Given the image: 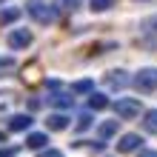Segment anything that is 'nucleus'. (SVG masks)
Returning <instances> with one entry per match:
<instances>
[{
  "instance_id": "obj_1",
  "label": "nucleus",
  "mask_w": 157,
  "mask_h": 157,
  "mask_svg": "<svg viewBox=\"0 0 157 157\" xmlns=\"http://www.w3.org/2000/svg\"><path fill=\"white\" fill-rule=\"evenodd\" d=\"M26 12L32 14V20H37L40 26H52L54 20L60 17V9L52 6V3H40V0H32L29 6H26Z\"/></svg>"
},
{
  "instance_id": "obj_2",
  "label": "nucleus",
  "mask_w": 157,
  "mask_h": 157,
  "mask_svg": "<svg viewBox=\"0 0 157 157\" xmlns=\"http://www.w3.org/2000/svg\"><path fill=\"white\" fill-rule=\"evenodd\" d=\"M132 86L137 91H143V94H151V91H157V69H140L137 75L132 77Z\"/></svg>"
},
{
  "instance_id": "obj_3",
  "label": "nucleus",
  "mask_w": 157,
  "mask_h": 157,
  "mask_svg": "<svg viewBox=\"0 0 157 157\" xmlns=\"http://www.w3.org/2000/svg\"><path fill=\"white\" fill-rule=\"evenodd\" d=\"M103 86H106V91H120V89H126V86H128V71H123V69L106 71V75H103Z\"/></svg>"
},
{
  "instance_id": "obj_4",
  "label": "nucleus",
  "mask_w": 157,
  "mask_h": 157,
  "mask_svg": "<svg viewBox=\"0 0 157 157\" xmlns=\"http://www.w3.org/2000/svg\"><path fill=\"white\" fill-rule=\"evenodd\" d=\"M114 112H117L120 117H128V120H132V117H140V114H143V106L137 103V100L123 97V100H117V103H114Z\"/></svg>"
},
{
  "instance_id": "obj_5",
  "label": "nucleus",
  "mask_w": 157,
  "mask_h": 157,
  "mask_svg": "<svg viewBox=\"0 0 157 157\" xmlns=\"http://www.w3.org/2000/svg\"><path fill=\"white\" fill-rule=\"evenodd\" d=\"M9 46L12 49H29L32 46V32L29 29H14V32H9Z\"/></svg>"
},
{
  "instance_id": "obj_6",
  "label": "nucleus",
  "mask_w": 157,
  "mask_h": 157,
  "mask_svg": "<svg viewBox=\"0 0 157 157\" xmlns=\"http://www.w3.org/2000/svg\"><path fill=\"white\" fill-rule=\"evenodd\" d=\"M140 146H143V137L140 134H123L117 140V151L120 154H128V151H137Z\"/></svg>"
},
{
  "instance_id": "obj_7",
  "label": "nucleus",
  "mask_w": 157,
  "mask_h": 157,
  "mask_svg": "<svg viewBox=\"0 0 157 157\" xmlns=\"http://www.w3.org/2000/svg\"><path fill=\"white\" fill-rule=\"evenodd\" d=\"M46 126H49L52 132H66V128L71 126V120L63 114V112H54L52 117H46Z\"/></svg>"
},
{
  "instance_id": "obj_8",
  "label": "nucleus",
  "mask_w": 157,
  "mask_h": 157,
  "mask_svg": "<svg viewBox=\"0 0 157 157\" xmlns=\"http://www.w3.org/2000/svg\"><path fill=\"white\" fill-rule=\"evenodd\" d=\"M26 146H29V149H46V146H49V134L46 132H29V137H26Z\"/></svg>"
},
{
  "instance_id": "obj_9",
  "label": "nucleus",
  "mask_w": 157,
  "mask_h": 157,
  "mask_svg": "<svg viewBox=\"0 0 157 157\" xmlns=\"http://www.w3.org/2000/svg\"><path fill=\"white\" fill-rule=\"evenodd\" d=\"M9 128H12V132H29V128H32V117H29V114H14V117H9Z\"/></svg>"
},
{
  "instance_id": "obj_10",
  "label": "nucleus",
  "mask_w": 157,
  "mask_h": 157,
  "mask_svg": "<svg viewBox=\"0 0 157 157\" xmlns=\"http://www.w3.org/2000/svg\"><path fill=\"white\" fill-rule=\"evenodd\" d=\"M109 106V97L100 94V91H89V109L91 112H97V109H106Z\"/></svg>"
},
{
  "instance_id": "obj_11",
  "label": "nucleus",
  "mask_w": 157,
  "mask_h": 157,
  "mask_svg": "<svg viewBox=\"0 0 157 157\" xmlns=\"http://www.w3.org/2000/svg\"><path fill=\"white\" fill-rule=\"evenodd\" d=\"M97 134L103 137V140L114 137V134H117V120H106V123H100V126H97Z\"/></svg>"
},
{
  "instance_id": "obj_12",
  "label": "nucleus",
  "mask_w": 157,
  "mask_h": 157,
  "mask_svg": "<svg viewBox=\"0 0 157 157\" xmlns=\"http://www.w3.org/2000/svg\"><path fill=\"white\" fill-rule=\"evenodd\" d=\"M49 103H52L54 109H63V112H66V109H71V103H75V100H71L69 94H60V91H57V94L49 97Z\"/></svg>"
},
{
  "instance_id": "obj_13",
  "label": "nucleus",
  "mask_w": 157,
  "mask_h": 157,
  "mask_svg": "<svg viewBox=\"0 0 157 157\" xmlns=\"http://www.w3.org/2000/svg\"><path fill=\"white\" fill-rule=\"evenodd\" d=\"M12 106H14V91L0 89V114H3V112H12Z\"/></svg>"
},
{
  "instance_id": "obj_14",
  "label": "nucleus",
  "mask_w": 157,
  "mask_h": 157,
  "mask_svg": "<svg viewBox=\"0 0 157 157\" xmlns=\"http://www.w3.org/2000/svg\"><path fill=\"white\" fill-rule=\"evenodd\" d=\"M143 128H146V134H157V109L146 112V117H143Z\"/></svg>"
},
{
  "instance_id": "obj_15",
  "label": "nucleus",
  "mask_w": 157,
  "mask_h": 157,
  "mask_svg": "<svg viewBox=\"0 0 157 157\" xmlns=\"http://www.w3.org/2000/svg\"><path fill=\"white\" fill-rule=\"evenodd\" d=\"M91 89H94V83H91L89 77H83V80H75V83H71V91H77V94H89Z\"/></svg>"
},
{
  "instance_id": "obj_16",
  "label": "nucleus",
  "mask_w": 157,
  "mask_h": 157,
  "mask_svg": "<svg viewBox=\"0 0 157 157\" xmlns=\"http://www.w3.org/2000/svg\"><path fill=\"white\" fill-rule=\"evenodd\" d=\"M20 20V9H6V12H0V23L9 26V23H17Z\"/></svg>"
},
{
  "instance_id": "obj_17",
  "label": "nucleus",
  "mask_w": 157,
  "mask_h": 157,
  "mask_svg": "<svg viewBox=\"0 0 157 157\" xmlns=\"http://www.w3.org/2000/svg\"><path fill=\"white\" fill-rule=\"evenodd\" d=\"M89 9L91 12H109V9H112V0H89Z\"/></svg>"
},
{
  "instance_id": "obj_18",
  "label": "nucleus",
  "mask_w": 157,
  "mask_h": 157,
  "mask_svg": "<svg viewBox=\"0 0 157 157\" xmlns=\"http://www.w3.org/2000/svg\"><path fill=\"white\" fill-rule=\"evenodd\" d=\"M57 9H60V12H77V9L83 6V0H57Z\"/></svg>"
},
{
  "instance_id": "obj_19",
  "label": "nucleus",
  "mask_w": 157,
  "mask_h": 157,
  "mask_svg": "<svg viewBox=\"0 0 157 157\" xmlns=\"http://www.w3.org/2000/svg\"><path fill=\"white\" fill-rule=\"evenodd\" d=\"M91 123H94V120H91V112H83V114H80V120H77V132L83 134L86 128H91Z\"/></svg>"
},
{
  "instance_id": "obj_20",
  "label": "nucleus",
  "mask_w": 157,
  "mask_h": 157,
  "mask_svg": "<svg viewBox=\"0 0 157 157\" xmlns=\"http://www.w3.org/2000/svg\"><path fill=\"white\" fill-rule=\"evenodd\" d=\"M143 29L157 34V14H154V17H146V20H143Z\"/></svg>"
},
{
  "instance_id": "obj_21",
  "label": "nucleus",
  "mask_w": 157,
  "mask_h": 157,
  "mask_svg": "<svg viewBox=\"0 0 157 157\" xmlns=\"http://www.w3.org/2000/svg\"><path fill=\"white\" fill-rule=\"evenodd\" d=\"M37 157H66L60 149H40V154Z\"/></svg>"
},
{
  "instance_id": "obj_22",
  "label": "nucleus",
  "mask_w": 157,
  "mask_h": 157,
  "mask_svg": "<svg viewBox=\"0 0 157 157\" xmlns=\"http://www.w3.org/2000/svg\"><path fill=\"white\" fill-rule=\"evenodd\" d=\"M20 154V149L17 146H9V149H0V157H17Z\"/></svg>"
},
{
  "instance_id": "obj_23",
  "label": "nucleus",
  "mask_w": 157,
  "mask_h": 157,
  "mask_svg": "<svg viewBox=\"0 0 157 157\" xmlns=\"http://www.w3.org/2000/svg\"><path fill=\"white\" fill-rule=\"evenodd\" d=\"M6 69H14V57H0V71Z\"/></svg>"
},
{
  "instance_id": "obj_24",
  "label": "nucleus",
  "mask_w": 157,
  "mask_h": 157,
  "mask_svg": "<svg viewBox=\"0 0 157 157\" xmlns=\"http://www.w3.org/2000/svg\"><path fill=\"white\" fill-rule=\"evenodd\" d=\"M137 157H157V151H154V149H143Z\"/></svg>"
},
{
  "instance_id": "obj_25",
  "label": "nucleus",
  "mask_w": 157,
  "mask_h": 157,
  "mask_svg": "<svg viewBox=\"0 0 157 157\" xmlns=\"http://www.w3.org/2000/svg\"><path fill=\"white\" fill-rule=\"evenodd\" d=\"M3 140H6V134H3V132H0V143H3Z\"/></svg>"
},
{
  "instance_id": "obj_26",
  "label": "nucleus",
  "mask_w": 157,
  "mask_h": 157,
  "mask_svg": "<svg viewBox=\"0 0 157 157\" xmlns=\"http://www.w3.org/2000/svg\"><path fill=\"white\" fill-rule=\"evenodd\" d=\"M0 3H6V0H0Z\"/></svg>"
},
{
  "instance_id": "obj_27",
  "label": "nucleus",
  "mask_w": 157,
  "mask_h": 157,
  "mask_svg": "<svg viewBox=\"0 0 157 157\" xmlns=\"http://www.w3.org/2000/svg\"><path fill=\"white\" fill-rule=\"evenodd\" d=\"M140 3H143V0H140Z\"/></svg>"
}]
</instances>
